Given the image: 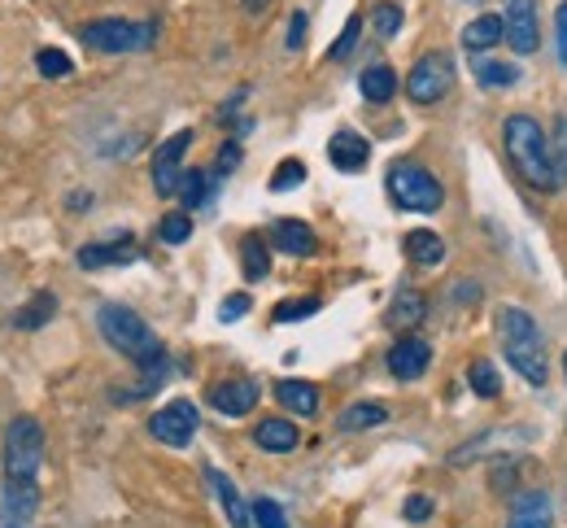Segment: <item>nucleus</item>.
Here are the masks:
<instances>
[{"label":"nucleus","instance_id":"42","mask_svg":"<svg viewBox=\"0 0 567 528\" xmlns=\"http://www.w3.org/2000/svg\"><path fill=\"white\" fill-rule=\"evenodd\" d=\"M559 149H564V175H567V118H559Z\"/></svg>","mask_w":567,"mask_h":528},{"label":"nucleus","instance_id":"9","mask_svg":"<svg viewBox=\"0 0 567 528\" xmlns=\"http://www.w3.org/2000/svg\"><path fill=\"white\" fill-rule=\"evenodd\" d=\"M188 145H193V132H175L171 141H162V149L153 153V188H157V197H175L179 193Z\"/></svg>","mask_w":567,"mask_h":528},{"label":"nucleus","instance_id":"1","mask_svg":"<svg viewBox=\"0 0 567 528\" xmlns=\"http://www.w3.org/2000/svg\"><path fill=\"white\" fill-rule=\"evenodd\" d=\"M40 463L44 433L31 415H18L4 433V511L13 520H31L40 507Z\"/></svg>","mask_w":567,"mask_h":528},{"label":"nucleus","instance_id":"43","mask_svg":"<svg viewBox=\"0 0 567 528\" xmlns=\"http://www.w3.org/2000/svg\"><path fill=\"white\" fill-rule=\"evenodd\" d=\"M267 4H271V0H245V9H249V13H258V9H267Z\"/></svg>","mask_w":567,"mask_h":528},{"label":"nucleus","instance_id":"36","mask_svg":"<svg viewBox=\"0 0 567 528\" xmlns=\"http://www.w3.org/2000/svg\"><path fill=\"white\" fill-rule=\"evenodd\" d=\"M398 27H402V9H398V4H380V9H375V31H380L384 40H393Z\"/></svg>","mask_w":567,"mask_h":528},{"label":"nucleus","instance_id":"7","mask_svg":"<svg viewBox=\"0 0 567 528\" xmlns=\"http://www.w3.org/2000/svg\"><path fill=\"white\" fill-rule=\"evenodd\" d=\"M450 87H454V62L445 53H424L415 62V71L406 75V96L415 105H436Z\"/></svg>","mask_w":567,"mask_h":528},{"label":"nucleus","instance_id":"22","mask_svg":"<svg viewBox=\"0 0 567 528\" xmlns=\"http://www.w3.org/2000/svg\"><path fill=\"white\" fill-rule=\"evenodd\" d=\"M424 314H427V302H424V293H415V289L398 293L393 306H389V323H393V328H415Z\"/></svg>","mask_w":567,"mask_h":528},{"label":"nucleus","instance_id":"38","mask_svg":"<svg viewBox=\"0 0 567 528\" xmlns=\"http://www.w3.org/2000/svg\"><path fill=\"white\" fill-rule=\"evenodd\" d=\"M555 44H559V62L567 66V0L559 4V13H555Z\"/></svg>","mask_w":567,"mask_h":528},{"label":"nucleus","instance_id":"16","mask_svg":"<svg viewBox=\"0 0 567 528\" xmlns=\"http://www.w3.org/2000/svg\"><path fill=\"white\" fill-rule=\"evenodd\" d=\"M367 157H371V145H367L358 132H337V136L328 141V162H332L337 170H346V175L362 170Z\"/></svg>","mask_w":567,"mask_h":528},{"label":"nucleus","instance_id":"18","mask_svg":"<svg viewBox=\"0 0 567 528\" xmlns=\"http://www.w3.org/2000/svg\"><path fill=\"white\" fill-rule=\"evenodd\" d=\"M254 442H258L267 454H288V451H297L301 433H297V424H292V420H262V424H258V433H254Z\"/></svg>","mask_w":567,"mask_h":528},{"label":"nucleus","instance_id":"41","mask_svg":"<svg viewBox=\"0 0 567 528\" xmlns=\"http://www.w3.org/2000/svg\"><path fill=\"white\" fill-rule=\"evenodd\" d=\"M240 162V145H227V149L218 153V170H231Z\"/></svg>","mask_w":567,"mask_h":528},{"label":"nucleus","instance_id":"30","mask_svg":"<svg viewBox=\"0 0 567 528\" xmlns=\"http://www.w3.org/2000/svg\"><path fill=\"white\" fill-rule=\"evenodd\" d=\"M35 66H40V75L44 79H66L74 71L71 58H66L62 49H40V53H35Z\"/></svg>","mask_w":567,"mask_h":528},{"label":"nucleus","instance_id":"5","mask_svg":"<svg viewBox=\"0 0 567 528\" xmlns=\"http://www.w3.org/2000/svg\"><path fill=\"white\" fill-rule=\"evenodd\" d=\"M389 197H393L402 210H411V215H436L441 201H445V188L436 184V175L424 170V166L398 162V166L389 170Z\"/></svg>","mask_w":567,"mask_h":528},{"label":"nucleus","instance_id":"20","mask_svg":"<svg viewBox=\"0 0 567 528\" xmlns=\"http://www.w3.org/2000/svg\"><path fill=\"white\" fill-rule=\"evenodd\" d=\"M276 397H280L292 415H315L319 411V389L310 380H280L276 384Z\"/></svg>","mask_w":567,"mask_h":528},{"label":"nucleus","instance_id":"6","mask_svg":"<svg viewBox=\"0 0 567 528\" xmlns=\"http://www.w3.org/2000/svg\"><path fill=\"white\" fill-rule=\"evenodd\" d=\"M79 35H83V44L96 49V53H141V49L153 44L157 27H153V22H127V18H96V22H87Z\"/></svg>","mask_w":567,"mask_h":528},{"label":"nucleus","instance_id":"4","mask_svg":"<svg viewBox=\"0 0 567 528\" xmlns=\"http://www.w3.org/2000/svg\"><path fill=\"white\" fill-rule=\"evenodd\" d=\"M96 328H101V337H105L118 354H127L144 372H153V367L166 363L162 341L153 337V328L144 323L136 310H127V306H118V302H105L96 310Z\"/></svg>","mask_w":567,"mask_h":528},{"label":"nucleus","instance_id":"17","mask_svg":"<svg viewBox=\"0 0 567 528\" xmlns=\"http://www.w3.org/2000/svg\"><path fill=\"white\" fill-rule=\"evenodd\" d=\"M271 240H276V249L292 253V258H310V253L319 249L315 231L301 224V219H280V224L271 227Z\"/></svg>","mask_w":567,"mask_h":528},{"label":"nucleus","instance_id":"10","mask_svg":"<svg viewBox=\"0 0 567 528\" xmlns=\"http://www.w3.org/2000/svg\"><path fill=\"white\" fill-rule=\"evenodd\" d=\"M502 22H506V40H511L515 53H537L542 27H537V4L533 0H506Z\"/></svg>","mask_w":567,"mask_h":528},{"label":"nucleus","instance_id":"29","mask_svg":"<svg viewBox=\"0 0 567 528\" xmlns=\"http://www.w3.org/2000/svg\"><path fill=\"white\" fill-rule=\"evenodd\" d=\"M467 380H472V393H476V397H497V393H502V380H497L494 363H485V359L472 363Z\"/></svg>","mask_w":567,"mask_h":528},{"label":"nucleus","instance_id":"13","mask_svg":"<svg viewBox=\"0 0 567 528\" xmlns=\"http://www.w3.org/2000/svg\"><path fill=\"white\" fill-rule=\"evenodd\" d=\"M432 363V345L420 337H402L393 350H389V372L398 380H420Z\"/></svg>","mask_w":567,"mask_h":528},{"label":"nucleus","instance_id":"23","mask_svg":"<svg viewBox=\"0 0 567 528\" xmlns=\"http://www.w3.org/2000/svg\"><path fill=\"white\" fill-rule=\"evenodd\" d=\"M53 310H58V298L53 293H35L31 302L22 306L18 314H13V328H22V332H35V328H44L49 319H53Z\"/></svg>","mask_w":567,"mask_h":528},{"label":"nucleus","instance_id":"8","mask_svg":"<svg viewBox=\"0 0 567 528\" xmlns=\"http://www.w3.org/2000/svg\"><path fill=\"white\" fill-rule=\"evenodd\" d=\"M148 433L162 442V446H188L197 437V406L188 397H175L166 402L153 420H148Z\"/></svg>","mask_w":567,"mask_h":528},{"label":"nucleus","instance_id":"15","mask_svg":"<svg viewBox=\"0 0 567 528\" xmlns=\"http://www.w3.org/2000/svg\"><path fill=\"white\" fill-rule=\"evenodd\" d=\"M550 525H555V507H550V498H546L542 489H528V494L515 498V507H511V525L506 528H550Z\"/></svg>","mask_w":567,"mask_h":528},{"label":"nucleus","instance_id":"21","mask_svg":"<svg viewBox=\"0 0 567 528\" xmlns=\"http://www.w3.org/2000/svg\"><path fill=\"white\" fill-rule=\"evenodd\" d=\"M406 258L415 262V267H441V258H445V240L436 236V231H411L406 236Z\"/></svg>","mask_w":567,"mask_h":528},{"label":"nucleus","instance_id":"39","mask_svg":"<svg viewBox=\"0 0 567 528\" xmlns=\"http://www.w3.org/2000/svg\"><path fill=\"white\" fill-rule=\"evenodd\" d=\"M306 44V13H292L288 18V49H301Z\"/></svg>","mask_w":567,"mask_h":528},{"label":"nucleus","instance_id":"31","mask_svg":"<svg viewBox=\"0 0 567 528\" xmlns=\"http://www.w3.org/2000/svg\"><path fill=\"white\" fill-rule=\"evenodd\" d=\"M297 184H306V162L288 157V162L276 166V175H271V193H288V188H297Z\"/></svg>","mask_w":567,"mask_h":528},{"label":"nucleus","instance_id":"33","mask_svg":"<svg viewBox=\"0 0 567 528\" xmlns=\"http://www.w3.org/2000/svg\"><path fill=\"white\" fill-rule=\"evenodd\" d=\"M157 236H162V245H184V240L193 236V219H188V215H166V219L157 224Z\"/></svg>","mask_w":567,"mask_h":528},{"label":"nucleus","instance_id":"11","mask_svg":"<svg viewBox=\"0 0 567 528\" xmlns=\"http://www.w3.org/2000/svg\"><path fill=\"white\" fill-rule=\"evenodd\" d=\"M258 397H262V389L254 380H223L210 389V406L218 415H249L258 406Z\"/></svg>","mask_w":567,"mask_h":528},{"label":"nucleus","instance_id":"12","mask_svg":"<svg viewBox=\"0 0 567 528\" xmlns=\"http://www.w3.org/2000/svg\"><path fill=\"white\" fill-rule=\"evenodd\" d=\"M136 258H141V249H136L132 236H127V240H101V245H83V249H79V267H83V271L127 267V262H136Z\"/></svg>","mask_w":567,"mask_h":528},{"label":"nucleus","instance_id":"24","mask_svg":"<svg viewBox=\"0 0 567 528\" xmlns=\"http://www.w3.org/2000/svg\"><path fill=\"white\" fill-rule=\"evenodd\" d=\"M389 420V411L380 402H354L346 415H341V433H367V428H380Z\"/></svg>","mask_w":567,"mask_h":528},{"label":"nucleus","instance_id":"2","mask_svg":"<svg viewBox=\"0 0 567 528\" xmlns=\"http://www.w3.org/2000/svg\"><path fill=\"white\" fill-rule=\"evenodd\" d=\"M502 141H506V157L515 166V175L537 188V193H555L564 184V166L555 162V145L546 141L542 123L528 114H511L502 123Z\"/></svg>","mask_w":567,"mask_h":528},{"label":"nucleus","instance_id":"26","mask_svg":"<svg viewBox=\"0 0 567 528\" xmlns=\"http://www.w3.org/2000/svg\"><path fill=\"white\" fill-rule=\"evenodd\" d=\"M240 267H245V280H267V271H271V249H267L258 236H245V245H240Z\"/></svg>","mask_w":567,"mask_h":528},{"label":"nucleus","instance_id":"3","mask_svg":"<svg viewBox=\"0 0 567 528\" xmlns=\"http://www.w3.org/2000/svg\"><path fill=\"white\" fill-rule=\"evenodd\" d=\"M497 341H502V354L511 359V367L528 384H546L550 380V359H546V337L537 328V319L524 310V306H502L497 310Z\"/></svg>","mask_w":567,"mask_h":528},{"label":"nucleus","instance_id":"35","mask_svg":"<svg viewBox=\"0 0 567 528\" xmlns=\"http://www.w3.org/2000/svg\"><path fill=\"white\" fill-rule=\"evenodd\" d=\"M358 31H362V18H350V22H346V31H341V40H337V44H332V53H328V58H332V62H341V58H350V49H354L358 44Z\"/></svg>","mask_w":567,"mask_h":528},{"label":"nucleus","instance_id":"19","mask_svg":"<svg viewBox=\"0 0 567 528\" xmlns=\"http://www.w3.org/2000/svg\"><path fill=\"white\" fill-rule=\"evenodd\" d=\"M497 40H506V22H502L497 13H481V18L467 22V31H463V49H467V53H485V49H494Z\"/></svg>","mask_w":567,"mask_h":528},{"label":"nucleus","instance_id":"32","mask_svg":"<svg viewBox=\"0 0 567 528\" xmlns=\"http://www.w3.org/2000/svg\"><path fill=\"white\" fill-rule=\"evenodd\" d=\"M249 511H254V525L258 528H288V516H284V507L276 498H258Z\"/></svg>","mask_w":567,"mask_h":528},{"label":"nucleus","instance_id":"25","mask_svg":"<svg viewBox=\"0 0 567 528\" xmlns=\"http://www.w3.org/2000/svg\"><path fill=\"white\" fill-rule=\"evenodd\" d=\"M358 87H362V96H367V101L384 105V101L398 92V75H393L389 66H367V71H362V79H358Z\"/></svg>","mask_w":567,"mask_h":528},{"label":"nucleus","instance_id":"40","mask_svg":"<svg viewBox=\"0 0 567 528\" xmlns=\"http://www.w3.org/2000/svg\"><path fill=\"white\" fill-rule=\"evenodd\" d=\"M427 516H432V503H427L424 494L406 498V520H427Z\"/></svg>","mask_w":567,"mask_h":528},{"label":"nucleus","instance_id":"45","mask_svg":"<svg viewBox=\"0 0 567 528\" xmlns=\"http://www.w3.org/2000/svg\"><path fill=\"white\" fill-rule=\"evenodd\" d=\"M4 528H18V525H4Z\"/></svg>","mask_w":567,"mask_h":528},{"label":"nucleus","instance_id":"37","mask_svg":"<svg viewBox=\"0 0 567 528\" xmlns=\"http://www.w3.org/2000/svg\"><path fill=\"white\" fill-rule=\"evenodd\" d=\"M245 310H249V293H231V298H223V306H218V319L223 323H236Z\"/></svg>","mask_w":567,"mask_h":528},{"label":"nucleus","instance_id":"28","mask_svg":"<svg viewBox=\"0 0 567 528\" xmlns=\"http://www.w3.org/2000/svg\"><path fill=\"white\" fill-rule=\"evenodd\" d=\"M476 79H481L485 87H515V83H519V66H511V62H481V66H476Z\"/></svg>","mask_w":567,"mask_h":528},{"label":"nucleus","instance_id":"44","mask_svg":"<svg viewBox=\"0 0 567 528\" xmlns=\"http://www.w3.org/2000/svg\"><path fill=\"white\" fill-rule=\"evenodd\" d=\"M564 372H567V354H564Z\"/></svg>","mask_w":567,"mask_h":528},{"label":"nucleus","instance_id":"34","mask_svg":"<svg viewBox=\"0 0 567 528\" xmlns=\"http://www.w3.org/2000/svg\"><path fill=\"white\" fill-rule=\"evenodd\" d=\"M310 314H319V298H297V302L276 306V323H301Z\"/></svg>","mask_w":567,"mask_h":528},{"label":"nucleus","instance_id":"27","mask_svg":"<svg viewBox=\"0 0 567 528\" xmlns=\"http://www.w3.org/2000/svg\"><path fill=\"white\" fill-rule=\"evenodd\" d=\"M214 179H218V175H210V170H184V184H179V197H184V206H188V210H202V206L210 201Z\"/></svg>","mask_w":567,"mask_h":528},{"label":"nucleus","instance_id":"14","mask_svg":"<svg viewBox=\"0 0 567 528\" xmlns=\"http://www.w3.org/2000/svg\"><path fill=\"white\" fill-rule=\"evenodd\" d=\"M206 480H210V489H214V498H218V507H223V516H227V525L231 528L254 525V511L245 507V498H240V489L231 485V476H223L218 467H206Z\"/></svg>","mask_w":567,"mask_h":528}]
</instances>
